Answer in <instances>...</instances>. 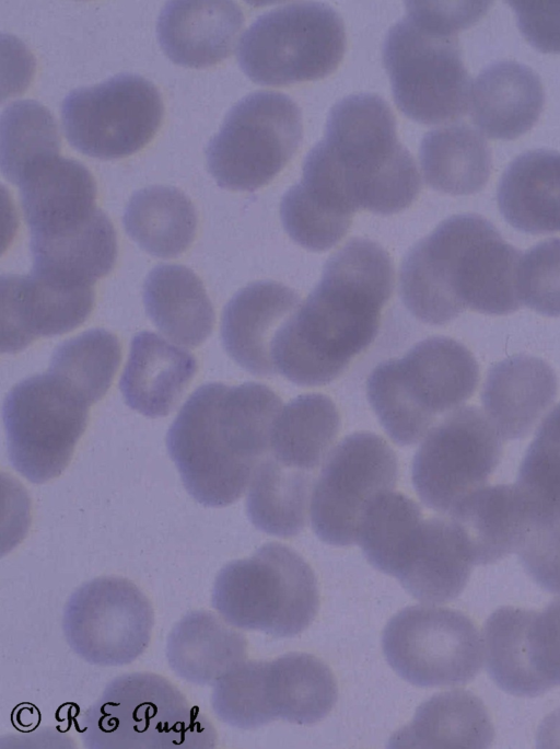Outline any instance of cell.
I'll use <instances>...</instances> for the list:
<instances>
[{
  "label": "cell",
  "instance_id": "6da1fadb",
  "mask_svg": "<svg viewBox=\"0 0 560 749\" xmlns=\"http://www.w3.org/2000/svg\"><path fill=\"white\" fill-rule=\"evenodd\" d=\"M394 275L392 258L380 244L363 238L348 241L278 330L270 349L275 372L305 387L339 377L376 337Z\"/></svg>",
  "mask_w": 560,
  "mask_h": 749
},
{
  "label": "cell",
  "instance_id": "7a4b0ae2",
  "mask_svg": "<svg viewBox=\"0 0 560 749\" xmlns=\"http://www.w3.org/2000/svg\"><path fill=\"white\" fill-rule=\"evenodd\" d=\"M301 186L320 206L346 217L360 210L390 215L421 189L394 114L381 96L351 94L329 111L324 137L306 154Z\"/></svg>",
  "mask_w": 560,
  "mask_h": 749
},
{
  "label": "cell",
  "instance_id": "3957f363",
  "mask_svg": "<svg viewBox=\"0 0 560 749\" xmlns=\"http://www.w3.org/2000/svg\"><path fill=\"white\" fill-rule=\"evenodd\" d=\"M281 408V399L262 383L199 387L166 436L170 457L189 495L208 507L236 502L269 449Z\"/></svg>",
  "mask_w": 560,
  "mask_h": 749
},
{
  "label": "cell",
  "instance_id": "277c9868",
  "mask_svg": "<svg viewBox=\"0 0 560 749\" xmlns=\"http://www.w3.org/2000/svg\"><path fill=\"white\" fill-rule=\"evenodd\" d=\"M521 252L476 214L452 216L402 260L399 291L420 321L442 325L466 309L504 315L518 310Z\"/></svg>",
  "mask_w": 560,
  "mask_h": 749
},
{
  "label": "cell",
  "instance_id": "5b68a950",
  "mask_svg": "<svg viewBox=\"0 0 560 749\" xmlns=\"http://www.w3.org/2000/svg\"><path fill=\"white\" fill-rule=\"evenodd\" d=\"M405 4L406 16L389 28L383 44L394 101L421 124L455 120L467 112L471 91L457 33L476 23L482 8L475 1Z\"/></svg>",
  "mask_w": 560,
  "mask_h": 749
},
{
  "label": "cell",
  "instance_id": "8992f818",
  "mask_svg": "<svg viewBox=\"0 0 560 749\" xmlns=\"http://www.w3.org/2000/svg\"><path fill=\"white\" fill-rule=\"evenodd\" d=\"M339 428L338 410L324 394L299 395L282 406L246 497L247 516L258 530L280 538L303 530L319 469Z\"/></svg>",
  "mask_w": 560,
  "mask_h": 749
},
{
  "label": "cell",
  "instance_id": "52a82bcc",
  "mask_svg": "<svg viewBox=\"0 0 560 749\" xmlns=\"http://www.w3.org/2000/svg\"><path fill=\"white\" fill-rule=\"evenodd\" d=\"M479 368L459 342L425 338L401 358L380 362L366 380L368 400L389 438L397 445L418 442L475 392Z\"/></svg>",
  "mask_w": 560,
  "mask_h": 749
},
{
  "label": "cell",
  "instance_id": "ba28073f",
  "mask_svg": "<svg viewBox=\"0 0 560 749\" xmlns=\"http://www.w3.org/2000/svg\"><path fill=\"white\" fill-rule=\"evenodd\" d=\"M80 733L90 749H208L217 731L166 678L125 673L107 683L82 714Z\"/></svg>",
  "mask_w": 560,
  "mask_h": 749
},
{
  "label": "cell",
  "instance_id": "9c48e42d",
  "mask_svg": "<svg viewBox=\"0 0 560 749\" xmlns=\"http://www.w3.org/2000/svg\"><path fill=\"white\" fill-rule=\"evenodd\" d=\"M211 604L235 627L291 637L316 617L317 580L300 554L270 542L250 557L232 561L219 572Z\"/></svg>",
  "mask_w": 560,
  "mask_h": 749
},
{
  "label": "cell",
  "instance_id": "30bf717a",
  "mask_svg": "<svg viewBox=\"0 0 560 749\" xmlns=\"http://www.w3.org/2000/svg\"><path fill=\"white\" fill-rule=\"evenodd\" d=\"M346 48L341 18L322 2H295L258 16L243 33L237 60L265 85L314 81L330 74Z\"/></svg>",
  "mask_w": 560,
  "mask_h": 749
},
{
  "label": "cell",
  "instance_id": "8fae6325",
  "mask_svg": "<svg viewBox=\"0 0 560 749\" xmlns=\"http://www.w3.org/2000/svg\"><path fill=\"white\" fill-rule=\"evenodd\" d=\"M90 406L70 383L48 370L15 384L2 408L15 471L36 484L59 476L85 430Z\"/></svg>",
  "mask_w": 560,
  "mask_h": 749
},
{
  "label": "cell",
  "instance_id": "7c38bea8",
  "mask_svg": "<svg viewBox=\"0 0 560 749\" xmlns=\"http://www.w3.org/2000/svg\"><path fill=\"white\" fill-rule=\"evenodd\" d=\"M296 103L275 91H257L226 114L206 148L217 184L232 191H255L268 184L291 160L302 139Z\"/></svg>",
  "mask_w": 560,
  "mask_h": 749
},
{
  "label": "cell",
  "instance_id": "4fadbf2b",
  "mask_svg": "<svg viewBox=\"0 0 560 749\" xmlns=\"http://www.w3.org/2000/svg\"><path fill=\"white\" fill-rule=\"evenodd\" d=\"M163 112L161 93L151 81L119 73L68 93L61 103V122L75 150L113 160L136 153L150 142Z\"/></svg>",
  "mask_w": 560,
  "mask_h": 749
},
{
  "label": "cell",
  "instance_id": "5bb4252c",
  "mask_svg": "<svg viewBox=\"0 0 560 749\" xmlns=\"http://www.w3.org/2000/svg\"><path fill=\"white\" fill-rule=\"evenodd\" d=\"M382 645L390 667L418 687L466 684L483 662L482 636L472 620L432 604L395 614L384 629Z\"/></svg>",
  "mask_w": 560,
  "mask_h": 749
},
{
  "label": "cell",
  "instance_id": "9a60e30c",
  "mask_svg": "<svg viewBox=\"0 0 560 749\" xmlns=\"http://www.w3.org/2000/svg\"><path fill=\"white\" fill-rule=\"evenodd\" d=\"M501 454L502 438L479 408L454 410L428 431L417 450L413 487L427 507L450 515L486 484Z\"/></svg>",
  "mask_w": 560,
  "mask_h": 749
},
{
  "label": "cell",
  "instance_id": "2e32d148",
  "mask_svg": "<svg viewBox=\"0 0 560 749\" xmlns=\"http://www.w3.org/2000/svg\"><path fill=\"white\" fill-rule=\"evenodd\" d=\"M397 473L396 454L382 437L369 431L345 437L328 453L313 488L315 534L331 545L357 543L368 505L395 487Z\"/></svg>",
  "mask_w": 560,
  "mask_h": 749
},
{
  "label": "cell",
  "instance_id": "e0dca14e",
  "mask_svg": "<svg viewBox=\"0 0 560 749\" xmlns=\"http://www.w3.org/2000/svg\"><path fill=\"white\" fill-rule=\"evenodd\" d=\"M154 623L148 597L131 580L102 576L69 597L62 629L71 649L89 664H131L150 644Z\"/></svg>",
  "mask_w": 560,
  "mask_h": 749
},
{
  "label": "cell",
  "instance_id": "ac0fdd59",
  "mask_svg": "<svg viewBox=\"0 0 560 749\" xmlns=\"http://www.w3.org/2000/svg\"><path fill=\"white\" fill-rule=\"evenodd\" d=\"M0 289L2 353L13 354L39 337L74 330L94 306L93 286L71 285L33 272L2 275Z\"/></svg>",
  "mask_w": 560,
  "mask_h": 749
},
{
  "label": "cell",
  "instance_id": "d6986e66",
  "mask_svg": "<svg viewBox=\"0 0 560 749\" xmlns=\"http://www.w3.org/2000/svg\"><path fill=\"white\" fill-rule=\"evenodd\" d=\"M300 304L299 293L273 280H259L242 288L222 313L221 338L225 352L254 376L276 374L271 343Z\"/></svg>",
  "mask_w": 560,
  "mask_h": 749
},
{
  "label": "cell",
  "instance_id": "ffe728a7",
  "mask_svg": "<svg viewBox=\"0 0 560 749\" xmlns=\"http://www.w3.org/2000/svg\"><path fill=\"white\" fill-rule=\"evenodd\" d=\"M244 15L233 1H168L160 12L156 35L175 64L205 68L230 56Z\"/></svg>",
  "mask_w": 560,
  "mask_h": 749
},
{
  "label": "cell",
  "instance_id": "44dd1931",
  "mask_svg": "<svg viewBox=\"0 0 560 749\" xmlns=\"http://www.w3.org/2000/svg\"><path fill=\"white\" fill-rule=\"evenodd\" d=\"M18 186L31 237L72 228L97 209L94 177L74 159L58 155L45 160L28 170Z\"/></svg>",
  "mask_w": 560,
  "mask_h": 749
},
{
  "label": "cell",
  "instance_id": "7402d4cb",
  "mask_svg": "<svg viewBox=\"0 0 560 749\" xmlns=\"http://www.w3.org/2000/svg\"><path fill=\"white\" fill-rule=\"evenodd\" d=\"M557 390V377L546 361L518 355L491 367L481 400L500 437L521 439L552 404Z\"/></svg>",
  "mask_w": 560,
  "mask_h": 749
},
{
  "label": "cell",
  "instance_id": "603a6c76",
  "mask_svg": "<svg viewBox=\"0 0 560 749\" xmlns=\"http://www.w3.org/2000/svg\"><path fill=\"white\" fill-rule=\"evenodd\" d=\"M186 349L148 331L136 334L119 380L126 404L148 417L172 412L197 372Z\"/></svg>",
  "mask_w": 560,
  "mask_h": 749
},
{
  "label": "cell",
  "instance_id": "cb8c5ba5",
  "mask_svg": "<svg viewBox=\"0 0 560 749\" xmlns=\"http://www.w3.org/2000/svg\"><path fill=\"white\" fill-rule=\"evenodd\" d=\"M545 93L538 74L513 61H498L485 68L470 91V115L488 137L510 140L537 122Z\"/></svg>",
  "mask_w": 560,
  "mask_h": 749
},
{
  "label": "cell",
  "instance_id": "d4e9b609",
  "mask_svg": "<svg viewBox=\"0 0 560 749\" xmlns=\"http://www.w3.org/2000/svg\"><path fill=\"white\" fill-rule=\"evenodd\" d=\"M472 565L455 522L451 518L431 517L422 520L396 578L416 599L439 604L459 596Z\"/></svg>",
  "mask_w": 560,
  "mask_h": 749
},
{
  "label": "cell",
  "instance_id": "484cf974",
  "mask_svg": "<svg viewBox=\"0 0 560 749\" xmlns=\"http://www.w3.org/2000/svg\"><path fill=\"white\" fill-rule=\"evenodd\" d=\"M448 516L460 531L474 565L491 564L517 551L533 527L515 485L482 486Z\"/></svg>",
  "mask_w": 560,
  "mask_h": 749
},
{
  "label": "cell",
  "instance_id": "4316f807",
  "mask_svg": "<svg viewBox=\"0 0 560 749\" xmlns=\"http://www.w3.org/2000/svg\"><path fill=\"white\" fill-rule=\"evenodd\" d=\"M32 272L71 285L93 286L114 267L117 235L100 208L82 223L61 232L31 237Z\"/></svg>",
  "mask_w": 560,
  "mask_h": 749
},
{
  "label": "cell",
  "instance_id": "83f0119b",
  "mask_svg": "<svg viewBox=\"0 0 560 749\" xmlns=\"http://www.w3.org/2000/svg\"><path fill=\"white\" fill-rule=\"evenodd\" d=\"M234 627L211 611H189L167 636L170 668L189 683L213 685L246 659V637Z\"/></svg>",
  "mask_w": 560,
  "mask_h": 749
},
{
  "label": "cell",
  "instance_id": "f1b7e54d",
  "mask_svg": "<svg viewBox=\"0 0 560 749\" xmlns=\"http://www.w3.org/2000/svg\"><path fill=\"white\" fill-rule=\"evenodd\" d=\"M497 199L513 228L532 234L560 232V152L520 154L504 171Z\"/></svg>",
  "mask_w": 560,
  "mask_h": 749
},
{
  "label": "cell",
  "instance_id": "f546056e",
  "mask_svg": "<svg viewBox=\"0 0 560 749\" xmlns=\"http://www.w3.org/2000/svg\"><path fill=\"white\" fill-rule=\"evenodd\" d=\"M494 738L489 712L474 693L454 689L423 702L389 739L392 748H488Z\"/></svg>",
  "mask_w": 560,
  "mask_h": 749
},
{
  "label": "cell",
  "instance_id": "4dcf8cb0",
  "mask_svg": "<svg viewBox=\"0 0 560 749\" xmlns=\"http://www.w3.org/2000/svg\"><path fill=\"white\" fill-rule=\"evenodd\" d=\"M143 303L154 325L182 345L197 347L212 332V303L200 278L186 266L161 264L151 269Z\"/></svg>",
  "mask_w": 560,
  "mask_h": 749
},
{
  "label": "cell",
  "instance_id": "1f68e13d",
  "mask_svg": "<svg viewBox=\"0 0 560 749\" xmlns=\"http://www.w3.org/2000/svg\"><path fill=\"white\" fill-rule=\"evenodd\" d=\"M536 611L501 607L482 631L483 660L494 683L515 696L540 695L552 685L541 673L533 638Z\"/></svg>",
  "mask_w": 560,
  "mask_h": 749
},
{
  "label": "cell",
  "instance_id": "d6a6232c",
  "mask_svg": "<svg viewBox=\"0 0 560 749\" xmlns=\"http://www.w3.org/2000/svg\"><path fill=\"white\" fill-rule=\"evenodd\" d=\"M419 159L428 185L451 195L477 193L490 176L489 146L480 132L464 123L428 131Z\"/></svg>",
  "mask_w": 560,
  "mask_h": 749
},
{
  "label": "cell",
  "instance_id": "836d02e7",
  "mask_svg": "<svg viewBox=\"0 0 560 749\" xmlns=\"http://www.w3.org/2000/svg\"><path fill=\"white\" fill-rule=\"evenodd\" d=\"M122 222L127 234L149 254L170 258L185 252L197 231V212L178 188L154 185L130 197Z\"/></svg>",
  "mask_w": 560,
  "mask_h": 749
},
{
  "label": "cell",
  "instance_id": "e575fe53",
  "mask_svg": "<svg viewBox=\"0 0 560 749\" xmlns=\"http://www.w3.org/2000/svg\"><path fill=\"white\" fill-rule=\"evenodd\" d=\"M269 693L276 718L299 725L323 719L338 695L330 668L304 653H290L269 661Z\"/></svg>",
  "mask_w": 560,
  "mask_h": 749
},
{
  "label": "cell",
  "instance_id": "d590c367",
  "mask_svg": "<svg viewBox=\"0 0 560 749\" xmlns=\"http://www.w3.org/2000/svg\"><path fill=\"white\" fill-rule=\"evenodd\" d=\"M423 518L421 508L399 492L386 491L368 505L357 543L376 569L397 576Z\"/></svg>",
  "mask_w": 560,
  "mask_h": 749
},
{
  "label": "cell",
  "instance_id": "8d00e7d4",
  "mask_svg": "<svg viewBox=\"0 0 560 749\" xmlns=\"http://www.w3.org/2000/svg\"><path fill=\"white\" fill-rule=\"evenodd\" d=\"M60 137L50 111L34 100H19L1 113L0 163L3 176L18 185L36 164L58 157Z\"/></svg>",
  "mask_w": 560,
  "mask_h": 749
},
{
  "label": "cell",
  "instance_id": "74e56055",
  "mask_svg": "<svg viewBox=\"0 0 560 749\" xmlns=\"http://www.w3.org/2000/svg\"><path fill=\"white\" fill-rule=\"evenodd\" d=\"M515 486L533 526L560 522V404L538 427Z\"/></svg>",
  "mask_w": 560,
  "mask_h": 749
},
{
  "label": "cell",
  "instance_id": "f35d334b",
  "mask_svg": "<svg viewBox=\"0 0 560 749\" xmlns=\"http://www.w3.org/2000/svg\"><path fill=\"white\" fill-rule=\"evenodd\" d=\"M120 358L117 336L92 329L58 345L48 371L70 383L92 405L108 391Z\"/></svg>",
  "mask_w": 560,
  "mask_h": 749
},
{
  "label": "cell",
  "instance_id": "ab89813d",
  "mask_svg": "<svg viewBox=\"0 0 560 749\" xmlns=\"http://www.w3.org/2000/svg\"><path fill=\"white\" fill-rule=\"evenodd\" d=\"M211 705L223 723L253 729L276 719L269 693V661H242L214 684Z\"/></svg>",
  "mask_w": 560,
  "mask_h": 749
},
{
  "label": "cell",
  "instance_id": "60d3db41",
  "mask_svg": "<svg viewBox=\"0 0 560 749\" xmlns=\"http://www.w3.org/2000/svg\"><path fill=\"white\" fill-rule=\"evenodd\" d=\"M516 287L528 308L547 316L560 315V239L539 242L521 256Z\"/></svg>",
  "mask_w": 560,
  "mask_h": 749
},
{
  "label": "cell",
  "instance_id": "b9f144b4",
  "mask_svg": "<svg viewBox=\"0 0 560 749\" xmlns=\"http://www.w3.org/2000/svg\"><path fill=\"white\" fill-rule=\"evenodd\" d=\"M517 553L534 581L560 596V522L533 526Z\"/></svg>",
  "mask_w": 560,
  "mask_h": 749
},
{
  "label": "cell",
  "instance_id": "7bdbcfd3",
  "mask_svg": "<svg viewBox=\"0 0 560 749\" xmlns=\"http://www.w3.org/2000/svg\"><path fill=\"white\" fill-rule=\"evenodd\" d=\"M517 25L535 48L560 54V1H508Z\"/></svg>",
  "mask_w": 560,
  "mask_h": 749
},
{
  "label": "cell",
  "instance_id": "ee69618b",
  "mask_svg": "<svg viewBox=\"0 0 560 749\" xmlns=\"http://www.w3.org/2000/svg\"><path fill=\"white\" fill-rule=\"evenodd\" d=\"M538 747L560 748V708L548 715L541 723L538 737Z\"/></svg>",
  "mask_w": 560,
  "mask_h": 749
},
{
  "label": "cell",
  "instance_id": "f6af8a7d",
  "mask_svg": "<svg viewBox=\"0 0 560 749\" xmlns=\"http://www.w3.org/2000/svg\"><path fill=\"white\" fill-rule=\"evenodd\" d=\"M555 623L559 639H560V598L553 600L546 607Z\"/></svg>",
  "mask_w": 560,
  "mask_h": 749
}]
</instances>
